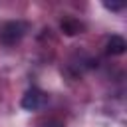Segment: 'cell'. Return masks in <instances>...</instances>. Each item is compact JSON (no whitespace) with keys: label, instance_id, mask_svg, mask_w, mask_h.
Returning a JSON list of instances; mask_svg holds the SVG:
<instances>
[{"label":"cell","instance_id":"obj_5","mask_svg":"<svg viewBox=\"0 0 127 127\" xmlns=\"http://www.w3.org/2000/svg\"><path fill=\"white\" fill-rule=\"evenodd\" d=\"M103 6L107 8V10H111V12H119V10H123V2H103Z\"/></svg>","mask_w":127,"mask_h":127},{"label":"cell","instance_id":"obj_1","mask_svg":"<svg viewBox=\"0 0 127 127\" xmlns=\"http://www.w3.org/2000/svg\"><path fill=\"white\" fill-rule=\"evenodd\" d=\"M28 32V24L26 22H20V20H12V22H6L2 26V32H0V38L4 44L12 46L16 42H20L24 38V34Z\"/></svg>","mask_w":127,"mask_h":127},{"label":"cell","instance_id":"obj_3","mask_svg":"<svg viewBox=\"0 0 127 127\" xmlns=\"http://www.w3.org/2000/svg\"><path fill=\"white\" fill-rule=\"evenodd\" d=\"M125 48H127V42H125L121 36H117V34H113V36L107 40V44H105V50H107L109 56H121V54L125 52Z\"/></svg>","mask_w":127,"mask_h":127},{"label":"cell","instance_id":"obj_4","mask_svg":"<svg viewBox=\"0 0 127 127\" xmlns=\"http://www.w3.org/2000/svg\"><path fill=\"white\" fill-rule=\"evenodd\" d=\"M60 28H62V32H64L65 36H75V34H81V32L85 30V26H83L79 20H75V18H65V20H62Z\"/></svg>","mask_w":127,"mask_h":127},{"label":"cell","instance_id":"obj_2","mask_svg":"<svg viewBox=\"0 0 127 127\" xmlns=\"http://www.w3.org/2000/svg\"><path fill=\"white\" fill-rule=\"evenodd\" d=\"M46 101H48V95H46L42 89L30 87V89L24 93V97H22V107L28 109V111H36V109H42V107L46 105Z\"/></svg>","mask_w":127,"mask_h":127},{"label":"cell","instance_id":"obj_6","mask_svg":"<svg viewBox=\"0 0 127 127\" xmlns=\"http://www.w3.org/2000/svg\"><path fill=\"white\" fill-rule=\"evenodd\" d=\"M46 127H64V123H62V121L52 119V121H48V123H46Z\"/></svg>","mask_w":127,"mask_h":127}]
</instances>
